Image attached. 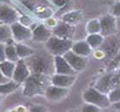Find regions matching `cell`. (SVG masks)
Segmentation results:
<instances>
[{
	"label": "cell",
	"mask_w": 120,
	"mask_h": 112,
	"mask_svg": "<svg viewBox=\"0 0 120 112\" xmlns=\"http://www.w3.org/2000/svg\"><path fill=\"white\" fill-rule=\"evenodd\" d=\"M15 64L16 62H11L9 60H5L4 62H0V70L5 76H7L10 79H12L13 74L15 71Z\"/></svg>",
	"instance_id": "21"
},
{
	"label": "cell",
	"mask_w": 120,
	"mask_h": 112,
	"mask_svg": "<svg viewBox=\"0 0 120 112\" xmlns=\"http://www.w3.org/2000/svg\"><path fill=\"white\" fill-rule=\"evenodd\" d=\"M46 78L47 75L31 74L24 82L23 94L32 97L34 95L41 94L42 92L45 93V88L47 87Z\"/></svg>",
	"instance_id": "2"
},
{
	"label": "cell",
	"mask_w": 120,
	"mask_h": 112,
	"mask_svg": "<svg viewBox=\"0 0 120 112\" xmlns=\"http://www.w3.org/2000/svg\"><path fill=\"white\" fill-rule=\"evenodd\" d=\"M119 64H120V50L118 51V52L116 54V56L112 60V62H111L110 65H109V69L114 70L118 66H119Z\"/></svg>",
	"instance_id": "29"
},
{
	"label": "cell",
	"mask_w": 120,
	"mask_h": 112,
	"mask_svg": "<svg viewBox=\"0 0 120 112\" xmlns=\"http://www.w3.org/2000/svg\"><path fill=\"white\" fill-rule=\"evenodd\" d=\"M30 75H31V71H30L28 64L26 63L25 60H18L15 64V69L14 74H13L12 80L19 84H22V83L25 82V80L29 77Z\"/></svg>",
	"instance_id": "9"
},
{
	"label": "cell",
	"mask_w": 120,
	"mask_h": 112,
	"mask_svg": "<svg viewBox=\"0 0 120 112\" xmlns=\"http://www.w3.org/2000/svg\"><path fill=\"white\" fill-rule=\"evenodd\" d=\"M73 45L72 40L70 39H62L52 35L45 42V48L48 53L55 56H64L65 53L71 50Z\"/></svg>",
	"instance_id": "3"
},
{
	"label": "cell",
	"mask_w": 120,
	"mask_h": 112,
	"mask_svg": "<svg viewBox=\"0 0 120 112\" xmlns=\"http://www.w3.org/2000/svg\"><path fill=\"white\" fill-rule=\"evenodd\" d=\"M117 26H118V31L120 32V17L117 18Z\"/></svg>",
	"instance_id": "35"
},
{
	"label": "cell",
	"mask_w": 120,
	"mask_h": 112,
	"mask_svg": "<svg viewBox=\"0 0 120 112\" xmlns=\"http://www.w3.org/2000/svg\"><path fill=\"white\" fill-rule=\"evenodd\" d=\"M69 93L68 88L61 87H57L54 85L51 84L50 86H47L45 91V96L49 101L52 102H59L64 99L67 97Z\"/></svg>",
	"instance_id": "8"
},
{
	"label": "cell",
	"mask_w": 120,
	"mask_h": 112,
	"mask_svg": "<svg viewBox=\"0 0 120 112\" xmlns=\"http://www.w3.org/2000/svg\"><path fill=\"white\" fill-rule=\"evenodd\" d=\"M31 111H45L46 109L45 106H40V105H35V106H32L30 108Z\"/></svg>",
	"instance_id": "31"
},
{
	"label": "cell",
	"mask_w": 120,
	"mask_h": 112,
	"mask_svg": "<svg viewBox=\"0 0 120 112\" xmlns=\"http://www.w3.org/2000/svg\"><path fill=\"white\" fill-rule=\"evenodd\" d=\"M2 24H4V22H2V21H0V25H2Z\"/></svg>",
	"instance_id": "37"
},
{
	"label": "cell",
	"mask_w": 120,
	"mask_h": 112,
	"mask_svg": "<svg viewBox=\"0 0 120 112\" xmlns=\"http://www.w3.org/2000/svg\"><path fill=\"white\" fill-rule=\"evenodd\" d=\"M64 57L67 60V62L70 63V65L75 72H82V70L85 69V68L87 67V64H88L87 57L77 55L72 50L67 51L64 55Z\"/></svg>",
	"instance_id": "7"
},
{
	"label": "cell",
	"mask_w": 120,
	"mask_h": 112,
	"mask_svg": "<svg viewBox=\"0 0 120 112\" xmlns=\"http://www.w3.org/2000/svg\"><path fill=\"white\" fill-rule=\"evenodd\" d=\"M10 80H12V79H10V78H8L7 76H5V75L2 73V71L0 70V84L8 82V81H10Z\"/></svg>",
	"instance_id": "32"
},
{
	"label": "cell",
	"mask_w": 120,
	"mask_h": 112,
	"mask_svg": "<svg viewBox=\"0 0 120 112\" xmlns=\"http://www.w3.org/2000/svg\"><path fill=\"white\" fill-rule=\"evenodd\" d=\"M119 68H120V64H119Z\"/></svg>",
	"instance_id": "38"
},
{
	"label": "cell",
	"mask_w": 120,
	"mask_h": 112,
	"mask_svg": "<svg viewBox=\"0 0 120 112\" xmlns=\"http://www.w3.org/2000/svg\"><path fill=\"white\" fill-rule=\"evenodd\" d=\"M5 43H0V62L6 60L5 54Z\"/></svg>",
	"instance_id": "30"
},
{
	"label": "cell",
	"mask_w": 120,
	"mask_h": 112,
	"mask_svg": "<svg viewBox=\"0 0 120 112\" xmlns=\"http://www.w3.org/2000/svg\"><path fill=\"white\" fill-rule=\"evenodd\" d=\"M71 50L75 53H76L77 55L88 57L92 54L93 49L86 40H80V41L73 43Z\"/></svg>",
	"instance_id": "17"
},
{
	"label": "cell",
	"mask_w": 120,
	"mask_h": 112,
	"mask_svg": "<svg viewBox=\"0 0 120 112\" xmlns=\"http://www.w3.org/2000/svg\"><path fill=\"white\" fill-rule=\"evenodd\" d=\"M54 58V67L56 74L63 75H75L76 72L73 69L70 63L67 62L64 56H55Z\"/></svg>",
	"instance_id": "14"
},
{
	"label": "cell",
	"mask_w": 120,
	"mask_h": 112,
	"mask_svg": "<svg viewBox=\"0 0 120 112\" xmlns=\"http://www.w3.org/2000/svg\"><path fill=\"white\" fill-rule=\"evenodd\" d=\"M19 20L17 11L4 4H0V21L4 24L11 25Z\"/></svg>",
	"instance_id": "11"
},
{
	"label": "cell",
	"mask_w": 120,
	"mask_h": 112,
	"mask_svg": "<svg viewBox=\"0 0 120 112\" xmlns=\"http://www.w3.org/2000/svg\"><path fill=\"white\" fill-rule=\"evenodd\" d=\"M12 31V38L16 43H22L24 41L33 40V30L21 22L13 23L10 25Z\"/></svg>",
	"instance_id": "5"
},
{
	"label": "cell",
	"mask_w": 120,
	"mask_h": 112,
	"mask_svg": "<svg viewBox=\"0 0 120 112\" xmlns=\"http://www.w3.org/2000/svg\"><path fill=\"white\" fill-rule=\"evenodd\" d=\"M107 95L112 104L119 102L120 101V87H115V88H113Z\"/></svg>",
	"instance_id": "26"
},
{
	"label": "cell",
	"mask_w": 120,
	"mask_h": 112,
	"mask_svg": "<svg viewBox=\"0 0 120 112\" xmlns=\"http://www.w3.org/2000/svg\"><path fill=\"white\" fill-rule=\"evenodd\" d=\"M15 49H16V52L20 59H26L28 57H31L35 53L34 50L33 48L29 47L25 44L22 43H16L15 44Z\"/></svg>",
	"instance_id": "19"
},
{
	"label": "cell",
	"mask_w": 120,
	"mask_h": 112,
	"mask_svg": "<svg viewBox=\"0 0 120 112\" xmlns=\"http://www.w3.org/2000/svg\"><path fill=\"white\" fill-rule=\"evenodd\" d=\"M100 33L104 37H109L114 35L118 32L117 18L113 15H106L100 19Z\"/></svg>",
	"instance_id": "6"
},
{
	"label": "cell",
	"mask_w": 120,
	"mask_h": 112,
	"mask_svg": "<svg viewBox=\"0 0 120 112\" xmlns=\"http://www.w3.org/2000/svg\"><path fill=\"white\" fill-rule=\"evenodd\" d=\"M13 40L12 31L10 25L2 24L0 25V43H8Z\"/></svg>",
	"instance_id": "24"
},
{
	"label": "cell",
	"mask_w": 120,
	"mask_h": 112,
	"mask_svg": "<svg viewBox=\"0 0 120 112\" xmlns=\"http://www.w3.org/2000/svg\"><path fill=\"white\" fill-rule=\"evenodd\" d=\"M104 40H105L104 36L100 33L88 34L87 39H86V41L88 43V45L91 46V48H92L93 50L100 47L102 45Z\"/></svg>",
	"instance_id": "20"
},
{
	"label": "cell",
	"mask_w": 120,
	"mask_h": 112,
	"mask_svg": "<svg viewBox=\"0 0 120 112\" xmlns=\"http://www.w3.org/2000/svg\"><path fill=\"white\" fill-rule=\"evenodd\" d=\"M113 75H114V72L105 73V75H103L96 81L94 87L101 92L108 94L113 88L116 87L114 80H113Z\"/></svg>",
	"instance_id": "10"
},
{
	"label": "cell",
	"mask_w": 120,
	"mask_h": 112,
	"mask_svg": "<svg viewBox=\"0 0 120 112\" xmlns=\"http://www.w3.org/2000/svg\"><path fill=\"white\" fill-rule=\"evenodd\" d=\"M82 98L85 101V103H89L92 105H94L98 106L100 109H105L109 108L112 105L108 95L101 92L98 89H96L94 87H89L83 92Z\"/></svg>",
	"instance_id": "4"
},
{
	"label": "cell",
	"mask_w": 120,
	"mask_h": 112,
	"mask_svg": "<svg viewBox=\"0 0 120 112\" xmlns=\"http://www.w3.org/2000/svg\"><path fill=\"white\" fill-rule=\"evenodd\" d=\"M12 41H11V42L6 43V45H5L6 60L16 62L20 58H19V57H18V55H17V52H16V49H15V44H13Z\"/></svg>",
	"instance_id": "23"
},
{
	"label": "cell",
	"mask_w": 120,
	"mask_h": 112,
	"mask_svg": "<svg viewBox=\"0 0 120 112\" xmlns=\"http://www.w3.org/2000/svg\"><path fill=\"white\" fill-rule=\"evenodd\" d=\"M86 32L88 34H92V33H100V19H91L88 21L87 25L85 27Z\"/></svg>",
	"instance_id": "25"
},
{
	"label": "cell",
	"mask_w": 120,
	"mask_h": 112,
	"mask_svg": "<svg viewBox=\"0 0 120 112\" xmlns=\"http://www.w3.org/2000/svg\"><path fill=\"white\" fill-rule=\"evenodd\" d=\"M112 105L113 109H115L116 110H118V111H120V101H119V102L114 103V104H112Z\"/></svg>",
	"instance_id": "34"
},
{
	"label": "cell",
	"mask_w": 120,
	"mask_h": 112,
	"mask_svg": "<svg viewBox=\"0 0 120 112\" xmlns=\"http://www.w3.org/2000/svg\"><path fill=\"white\" fill-rule=\"evenodd\" d=\"M75 33V26L70 25L68 23L62 22L57 24L52 30V35L62 39H72V36Z\"/></svg>",
	"instance_id": "15"
},
{
	"label": "cell",
	"mask_w": 120,
	"mask_h": 112,
	"mask_svg": "<svg viewBox=\"0 0 120 112\" xmlns=\"http://www.w3.org/2000/svg\"><path fill=\"white\" fill-rule=\"evenodd\" d=\"M100 108H99L98 106L94 105H92V104H89V103H86L85 105L82 106V110L85 112H97L100 111Z\"/></svg>",
	"instance_id": "27"
},
{
	"label": "cell",
	"mask_w": 120,
	"mask_h": 112,
	"mask_svg": "<svg viewBox=\"0 0 120 112\" xmlns=\"http://www.w3.org/2000/svg\"><path fill=\"white\" fill-rule=\"evenodd\" d=\"M3 95L2 94H0V105H1V103H2V100H3V97H2Z\"/></svg>",
	"instance_id": "36"
},
{
	"label": "cell",
	"mask_w": 120,
	"mask_h": 112,
	"mask_svg": "<svg viewBox=\"0 0 120 112\" xmlns=\"http://www.w3.org/2000/svg\"><path fill=\"white\" fill-rule=\"evenodd\" d=\"M68 0H53V2L56 5H58V6H63V5H64L66 3H67Z\"/></svg>",
	"instance_id": "33"
},
{
	"label": "cell",
	"mask_w": 120,
	"mask_h": 112,
	"mask_svg": "<svg viewBox=\"0 0 120 112\" xmlns=\"http://www.w3.org/2000/svg\"><path fill=\"white\" fill-rule=\"evenodd\" d=\"M82 15L81 11L73 10V11L68 12L63 15L62 21L68 23V24H70V25L75 26L80 22V21L82 20Z\"/></svg>",
	"instance_id": "18"
},
{
	"label": "cell",
	"mask_w": 120,
	"mask_h": 112,
	"mask_svg": "<svg viewBox=\"0 0 120 112\" xmlns=\"http://www.w3.org/2000/svg\"><path fill=\"white\" fill-rule=\"evenodd\" d=\"M102 52L109 57H115L120 50V40L115 36H109L107 40H104L102 44Z\"/></svg>",
	"instance_id": "12"
},
{
	"label": "cell",
	"mask_w": 120,
	"mask_h": 112,
	"mask_svg": "<svg viewBox=\"0 0 120 112\" xmlns=\"http://www.w3.org/2000/svg\"><path fill=\"white\" fill-rule=\"evenodd\" d=\"M51 55V54H50ZM48 54H34L31 57L26 58L25 62L29 68L31 74L43 75H52L55 73L54 58Z\"/></svg>",
	"instance_id": "1"
},
{
	"label": "cell",
	"mask_w": 120,
	"mask_h": 112,
	"mask_svg": "<svg viewBox=\"0 0 120 112\" xmlns=\"http://www.w3.org/2000/svg\"><path fill=\"white\" fill-rule=\"evenodd\" d=\"M51 84L57 87L69 88L72 86L75 81V75H63V74H56L54 73L51 76Z\"/></svg>",
	"instance_id": "13"
},
{
	"label": "cell",
	"mask_w": 120,
	"mask_h": 112,
	"mask_svg": "<svg viewBox=\"0 0 120 112\" xmlns=\"http://www.w3.org/2000/svg\"><path fill=\"white\" fill-rule=\"evenodd\" d=\"M110 14L116 18L120 17V1L115 3L112 5V7L110 10Z\"/></svg>",
	"instance_id": "28"
},
{
	"label": "cell",
	"mask_w": 120,
	"mask_h": 112,
	"mask_svg": "<svg viewBox=\"0 0 120 112\" xmlns=\"http://www.w3.org/2000/svg\"><path fill=\"white\" fill-rule=\"evenodd\" d=\"M52 36V31L46 28L44 24H40L33 29V40L36 42H46Z\"/></svg>",
	"instance_id": "16"
},
{
	"label": "cell",
	"mask_w": 120,
	"mask_h": 112,
	"mask_svg": "<svg viewBox=\"0 0 120 112\" xmlns=\"http://www.w3.org/2000/svg\"><path fill=\"white\" fill-rule=\"evenodd\" d=\"M19 83L15 82V80H10V81L5 83H3V84H0V94L2 95H7L10 94V93H12L17 90L20 87Z\"/></svg>",
	"instance_id": "22"
}]
</instances>
